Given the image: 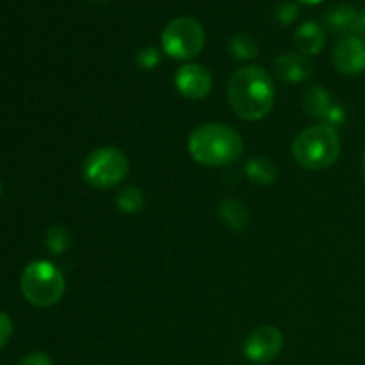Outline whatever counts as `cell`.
I'll use <instances>...</instances> for the list:
<instances>
[{"mask_svg":"<svg viewBox=\"0 0 365 365\" xmlns=\"http://www.w3.org/2000/svg\"><path fill=\"white\" fill-rule=\"evenodd\" d=\"M227 96L232 109L242 120H262L273 109L274 84L264 68L246 66L232 73Z\"/></svg>","mask_w":365,"mask_h":365,"instance_id":"cell-1","label":"cell"},{"mask_svg":"<svg viewBox=\"0 0 365 365\" xmlns=\"http://www.w3.org/2000/svg\"><path fill=\"white\" fill-rule=\"evenodd\" d=\"M189 155L202 166L223 168L242 155V138L225 123H203L191 132L187 141Z\"/></svg>","mask_w":365,"mask_h":365,"instance_id":"cell-2","label":"cell"},{"mask_svg":"<svg viewBox=\"0 0 365 365\" xmlns=\"http://www.w3.org/2000/svg\"><path fill=\"white\" fill-rule=\"evenodd\" d=\"M292 155L305 170H327L341 155V139L337 130L327 123L305 128L292 143Z\"/></svg>","mask_w":365,"mask_h":365,"instance_id":"cell-3","label":"cell"},{"mask_svg":"<svg viewBox=\"0 0 365 365\" xmlns=\"http://www.w3.org/2000/svg\"><path fill=\"white\" fill-rule=\"evenodd\" d=\"M21 292L34 307H52L63 298L66 282L59 267L48 260H34L21 273Z\"/></svg>","mask_w":365,"mask_h":365,"instance_id":"cell-4","label":"cell"},{"mask_svg":"<svg viewBox=\"0 0 365 365\" xmlns=\"http://www.w3.org/2000/svg\"><path fill=\"white\" fill-rule=\"evenodd\" d=\"M128 159L120 148L103 146L86 157L82 164V177L91 187L110 189L127 178Z\"/></svg>","mask_w":365,"mask_h":365,"instance_id":"cell-5","label":"cell"},{"mask_svg":"<svg viewBox=\"0 0 365 365\" xmlns=\"http://www.w3.org/2000/svg\"><path fill=\"white\" fill-rule=\"evenodd\" d=\"M160 43L164 53L177 61H189L202 52L205 31L196 18L178 16L164 27Z\"/></svg>","mask_w":365,"mask_h":365,"instance_id":"cell-6","label":"cell"},{"mask_svg":"<svg viewBox=\"0 0 365 365\" xmlns=\"http://www.w3.org/2000/svg\"><path fill=\"white\" fill-rule=\"evenodd\" d=\"M284 348V335L274 327H260L248 335L245 355L253 364H267L277 359Z\"/></svg>","mask_w":365,"mask_h":365,"instance_id":"cell-7","label":"cell"},{"mask_svg":"<svg viewBox=\"0 0 365 365\" xmlns=\"http://www.w3.org/2000/svg\"><path fill=\"white\" fill-rule=\"evenodd\" d=\"M175 86L185 98L200 100L205 98L212 89V77L202 64H184L175 73Z\"/></svg>","mask_w":365,"mask_h":365,"instance_id":"cell-8","label":"cell"},{"mask_svg":"<svg viewBox=\"0 0 365 365\" xmlns=\"http://www.w3.org/2000/svg\"><path fill=\"white\" fill-rule=\"evenodd\" d=\"M334 63L341 73L359 75L365 71V39L360 36H346L334 50Z\"/></svg>","mask_w":365,"mask_h":365,"instance_id":"cell-9","label":"cell"},{"mask_svg":"<svg viewBox=\"0 0 365 365\" xmlns=\"http://www.w3.org/2000/svg\"><path fill=\"white\" fill-rule=\"evenodd\" d=\"M273 71L280 81L298 84V82H305L307 78L312 77L314 64L305 53L291 52L274 59Z\"/></svg>","mask_w":365,"mask_h":365,"instance_id":"cell-10","label":"cell"},{"mask_svg":"<svg viewBox=\"0 0 365 365\" xmlns=\"http://www.w3.org/2000/svg\"><path fill=\"white\" fill-rule=\"evenodd\" d=\"M324 20L331 31L337 32V34H344V38L360 34V13L348 4H342V6L328 11Z\"/></svg>","mask_w":365,"mask_h":365,"instance_id":"cell-11","label":"cell"},{"mask_svg":"<svg viewBox=\"0 0 365 365\" xmlns=\"http://www.w3.org/2000/svg\"><path fill=\"white\" fill-rule=\"evenodd\" d=\"M294 43L299 48V52L305 56H316L323 50L324 43H327V36H324L323 27L316 21H303L294 32Z\"/></svg>","mask_w":365,"mask_h":365,"instance_id":"cell-12","label":"cell"},{"mask_svg":"<svg viewBox=\"0 0 365 365\" xmlns=\"http://www.w3.org/2000/svg\"><path fill=\"white\" fill-rule=\"evenodd\" d=\"M334 106L335 102L331 98L330 91H327L321 86H312L303 95V110L307 113V116L316 118V120L327 121L328 114L334 109Z\"/></svg>","mask_w":365,"mask_h":365,"instance_id":"cell-13","label":"cell"},{"mask_svg":"<svg viewBox=\"0 0 365 365\" xmlns=\"http://www.w3.org/2000/svg\"><path fill=\"white\" fill-rule=\"evenodd\" d=\"M246 177L259 185H273L278 178V168L267 157H252L245 164Z\"/></svg>","mask_w":365,"mask_h":365,"instance_id":"cell-14","label":"cell"},{"mask_svg":"<svg viewBox=\"0 0 365 365\" xmlns=\"http://www.w3.org/2000/svg\"><path fill=\"white\" fill-rule=\"evenodd\" d=\"M217 216L223 221L225 225H228V228L232 230H245L248 227L250 214L246 209L245 203L237 202L234 198H228L225 202H221L220 209H217Z\"/></svg>","mask_w":365,"mask_h":365,"instance_id":"cell-15","label":"cell"},{"mask_svg":"<svg viewBox=\"0 0 365 365\" xmlns=\"http://www.w3.org/2000/svg\"><path fill=\"white\" fill-rule=\"evenodd\" d=\"M228 50L232 57L237 61H252L259 56V46L257 41L248 34H235L228 41Z\"/></svg>","mask_w":365,"mask_h":365,"instance_id":"cell-16","label":"cell"},{"mask_svg":"<svg viewBox=\"0 0 365 365\" xmlns=\"http://www.w3.org/2000/svg\"><path fill=\"white\" fill-rule=\"evenodd\" d=\"M116 205L125 214H138L145 207V195L135 185H127L116 195Z\"/></svg>","mask_w":365,"mask_h":365,"instance_id":"cell-17","label":"cell"},{"mask_svg":"<svg viewBox=\"0 0 365 365\" xmlns=\"http://www.w3.org/2000/svg\"><path fill=\"white\" fill-rule=\"evenodd\" d=\"M45 242L50 252L56 253V255H63V253L68 252V248L71 245L70 232L64 227H61V225H56V227H52L46 232Z\"/></svg>","mask_w":365,"mask_h":365,"instance_id":"cell-18","label":"cell"},{"mask_svg":"<svg viewBox=\"0 0 365 365\" xmlns=\"http://www.w3.org/2000/svg\"><path fill=\"white\" fill-rule=\"evenodd\" d=\"M135 63H138V66L143 68V70H153L155 66H159L160 52L155 46H143L138 52Z\"/></svg>","mask_w":365,"mask_h":365,"instance_id":"cell-19","label":"cell"},{"mask_svg":"<svg viewBox=\"0 0 365 365\" xmlns=\"http://www.w3.org/2000/svg\"><path fill=\"white\" fill-rule=\"evenodd\" d=\"M298 6L292 2H282L278 4L277 9H274V16H277V20L284 25L292 24V21L296 20V16H298Z\"/></svg>","mask_w":365,"mask_h":365,"instance_id":"cell-20","label":"cell"},{"mask_svg":"<svg viewBox=\"0 0 365 365\" xmlns=\"http://www.w3.org/2000/svg\"><path fill=\"white\" fill-rule=\"evenodd\" d=\"M11 335H13V321L7 314L0 312V349L9 342Z\"/></svg>","mask_w":365,"mask_h":365,"instance_id":"cell-21","label":"cell"},{"mask_svg":"<svg viewBox=\"0 0 365 365\" xmlns=\"http://www.w3.org/2000/svg\"><path fill=\"white\" fill-rule=\"evenodd\" d=\"M20 365H53L52 359L46 353H31V355L24 356Z\"/></svg>","mask_w":365,"mask_h":365,"instance_id":"cell-22","label":"cell"},{"mask_svg":"<svg viewBox=\"0 0 365 365\" xmlns=\"http://www.w3.org/2000/svg\"><path fill=\"white\" fill-rule=\"evenodd\" d=\"M360 34L365 36V9L360 13Z\"/></svg>","mask_w":365,"mask_h":365,"instance_id":"cell-23","label":"cell"},{"mask_svg":"<svg viewBox=\"0 0 365 365\" xmlns=\"http://www.w3.org/2000/svg\"><path fill=\"white\" fill-rule=\"evenodd\" d=\"M299 4H305V6H316V4H321L323 0H298Z\"/></svg>","mask_w":365,"mask_h":365,"instance_id":"cell-24","label":"cell"},{"mask_svg":"<svg viewBox=\"0 0 365 365\" xmlns=\"http://www.w3.org/2000/svg\"><path fill=\"white\" fill-rule=\"evenodd\" d=\"M362 173H364V178H365V152L362 155Z\"/></svg>","mask_w":365,"mask_h":365,"instance_id":"cell-25","label":"cell"},{"mask_svg":"<svg viewBox=\"0 0 365 365\" xmlns=\"http://www.w3.org/2000/svg\"><path fill=\"white\" fill-rule=\"evenodd\" d=\"M0 195H2V184H0Z\"/></svg>","mask_w":365,"mask_h":365,"instance_id":"cell-26","label":"cell"},{"mask_svg":"<svg viewBox=\"0 0 365 365\" xmlns=\"http://www.w3.org/2000/svg\"><path fill=\"white\" fill-rule=\"evenodd\" d=\"M96 2H106V0H96Z\"/></svg>","mask_w":365,"mask_h":365,"instance_id":"cell-27","label":"cell"}]
</instances>
